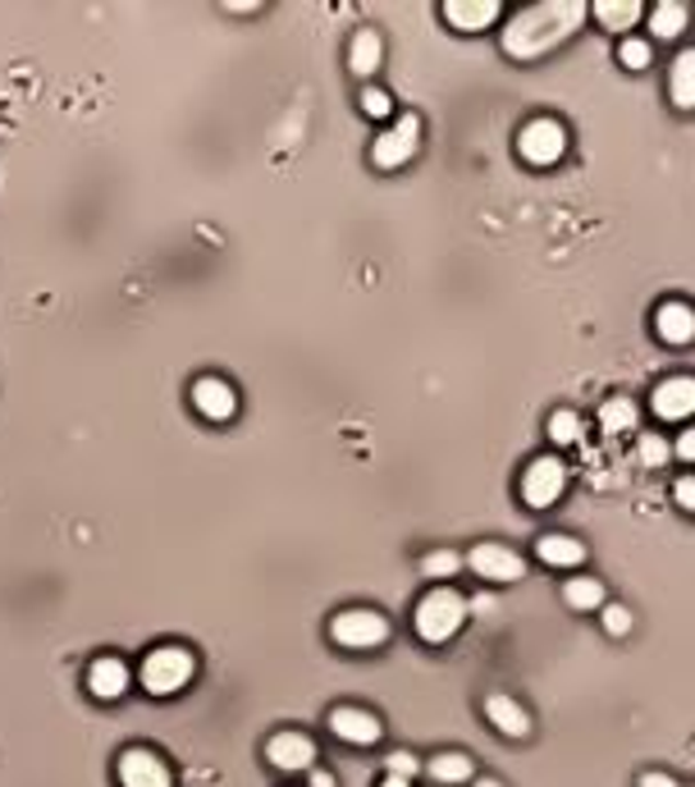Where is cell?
<instances>
[{"label": "cell", "mask_w": 695, "mask_h": 787, "mask_svg": "<svg viewBox=\"0 0 695 787\" xmlns=\"http://www.w3.org/2000/svg\"><path fill=\"white\" fill-rule=\"evenodd\" d=\"M467 614H472L467 600H462L453 587H435V591H426L417 600V614H412V623H417V637L426 646H444V641H453L457 632H462Z\"/></svg>", "instance_id": "7a4b0ae2"}, {"label": "cell", "mask_w": 695, "mask_h": 787, "mask_svg": "<svg viewBox=\"0 0 695 787\" xmlns=\"http://www.w3.org/2000/svg\"><path fill=\"white\" fill-rule=\"evenodd\" d=\"M380 787H412V783H407V778H384Z\"/></svg>", "instance_id": "74e56055"}, {"label": "cell", "mask_w": 695, "mask_h": 787, "mask_svg": "<svg viewBox=\"0 0 695 787\" xmlns=\"http://www.w3.org/2000/svg\"><path fill=\"white\" fill-rule=\"evenodd\" d=\"M549 440H554V444H577V440H581V417H577L572 408H558V413L549 417Z\"/></svg>", "instance_id": "83f0119b"}, {"label": "cell", "mask_w": 695, "mask_h": 787, "mask_svg": "<svg viewBox=\"0 0 695 787\" xmlns=\"http://www.w3.org/2000/svg\"><path fill=\"white\" fill-rule=\"evenodd\" d=\"M357 106H362L367 119H394V96L384 92V88H362V96H357Z\"/></svg>", "instance_id": "4316f807"}, {"label": "cell", "mask_w": 695, "mask_h": 787, "mask_svg": "<svg viewBox=\"0 0 695 787\" xmlns=\"http://www.w3.org/2000/svg\"><path fill=\"white\" fill-rule=\"evenodd\" d=\"M535 558L545 568H581L586 564V545L568 531H545V536L535 541Z\"/></svg>", "instance_id": "e0dca14e"}, {"label": "cell", "mask_w": 695, "mask_h": 787, "mask_svg": "<svg viewBox=\"0 0 695 787\" xmlns=\"http://www.w3.org/2000/svg\"><path fill=\"white\" fill-rule=\"evenodd\" d=\"M563 600H568V609H577V614H600V609L609 604V591H604L600 577H568Z\"/></svg>", "instance_id": "44dd1931"}, {"label": "cell", "mask_w": 695, "mask_h": 787, "mask_svg": "<svg viewBox=\"0 0 695 787\" xmlns=\"http://www.w3.org/2000/svg\"><path fill=\"white\" fill-rule=\"evenodd\" d=\"M586 5L581 0H545V5H531L503 28V56L512 60H545L549 50H558L563 42H572L586 23Z\"/></svg>", "instance_id": "6da1fadb"}, {"label": "cell", "mask_w": 695, "mask_h": 787, "mask_svg": "<svg viewBox=\"0 0 695 787\" xmlns=\"http://www.w3.org/2000/svg\"><path fill=\"white\" fill-rule=\"evenodd\" d=\"M655 335L663 344H673V348L695 344V308H691V302H682V298L663 302V308L655 312Z\"/></svg>", "instance_id": "5bb4252c"}, {"label": "cell", "mask_w": 695, "mask_h": 787, "mask_svg": "<svg viewBox=\"0 0 695 787\" xmlns=\"http://www.w3.org/2000/svg\"><path fill=\"white\" fill-rule=\"evenodd\" d=\"M476 787H503L499 778H476Z\"/></svg>", "instance_id": "f35d334b"}, {"label": "cell", "mask_w": 695, "mask_h": 787, "mask_svg": "<svg viewBox=\"0 0 695 787\" xmlns=\"http://www.w3.org/2000/svg\"><path fill=\"white\" fill-rule=\"evenodd\" d=\"M686 23H691L686 0H659V5L650 10V33L663 37V42H677L686 33Z\"/></svg>", "instance_id": "7402d4cb"}, {"label": "cell", "mask_w": 695, "mask_h": 787, "mask_svg": "<svg viewBox=\"0 0 695 787\" xmlns=\"http://www.w3.org/2000/svg\"><path fill=\"white\" fill-rule=\"evenodd\" d=\"M673 453H677V459H686V463H695V430H682V440L673 444Z\"/></svg>", "instance_id": "836d02e7"}, {"label": "cell", "mask_w": 695, "mask_h": 787, "mask_svg": "<svg viewBox=\"0 0 695 787\" xmlns=\"http://www.w3.org/2000/svg\"><path fill=\"white\" fill-rule=\"evenodd\" d=\"M119 783H124V787H174V774H170V765H165L157 751L128 747V751L119 755Z\"/></svg>", "instance_id": "9c48e42d"}, {"label": "cell", "mask_w": 695, "mask_h": 787, "mask_svg": "<svg viewBox=\"0 0 695 787\" xmlns=\"http://www.w3.org/2000/svg\"><path fill=\"white\" fill-rule=\"evenodd\" d=\"M563 490H568V467H563L554 453H540V459L526 463V472H522V499L531 504V509H554V504L563 499Z\"/></svg>", "instance_id": "52a82bcc"}, {"label": "cell", "mask_w": 695, "mask_h": 787, "mask_svg": "<svg viewBox=\"0 0 695 787\" xmlns=\"http://www.w3.org/2000/svg\"><path fill=\"white\" fill-rule=\"evenodd\" d=\"M563 151H568V129H563L558 119H531V124H522L518 157H522L526 165H535V170L558 165Z\"/></svg>", "instance_id": "8992f818"}, {"label": "cell", "mask_w": 695, "mask_h": 787, "mask_svg": "<svg viewBox=\"0 0 695 787\" xmlns=\"http://www.w3.org/2000/svg\"><path fill=\"white\" fill-rule=\"evenodd\" d=\"M329 728H334V738L348 742V747H375V742H380V732H384L371 709H357V705L329 709Z\"/></svg>", "instance_id": "4fadbf2b"}, {"label": "cell", "mask_w": 695, "mask_h": 787, "mask_svg": "<svg viewBox=\"0 0 695 787\" xmlns=\"http://www.w3.org/2000/svg\"><path fill=\"white\" fill-rule=\"evenodd\" d=\"M197 678V659L184 646H157L142 659V692L147 696H178Z\"/></svg>", "instance_id": "3957f363"}, {"label": "cell", "mask_w": 695, "mask_h": 787, "mask_svg": "<svg viewBox=\"0 0 695 787\" xmlns=\"http://www.w3.org/2000/svg\"><path fill=\"white\" fill-rule=\"evenodd\" d=\"M640 14H646V5L640 0H600L595 5V19H600V28H609V33H632L636 23H640Z\"/></svg>", "instance_id": "603a6c76"}, {"label": "cell", "mask_w": 695, "mask_h": 787, "mask_svg": "<svg viewBox=\"0 0 695 787\" xmlns=\"http://www.w3.org/2000/svg\"><path fill=\"white\" fill-rule=\"evenodd\" d=\"M128 664L119 655H101V659H92V669H88V692L96 696V701H119L124 692H128Z\"/></svg>", "instance_id": "9a60e30c"}, {"label": "cell", "mask_w": 695, "mask_h": 787, "mask_svg": "<svg viewBox=\"0 0 695 787\" xmlns=\"http://www.w3.org/2000/svg\"><path fill=\"white\" fill-rule=\"evenodd\" d=\"M673 499L695 518V476H682V481H677V486H673Z\"/></svg>", "instance_id": "d6a6232c"}, {"label": "cell", "mask_w": 695, "mask_h": 787, "mask_svg": "<svg viewBox=\"0 0 695 787\" xmlns=\"http://www.w3.org/2000/svg\"><path fill=\"white\" fill-rule=\"evenodd\" d=\"M600 618H604V632H609V637H627V632L636 627V618H632V609H627V604H604V609H600Z\"/></svg>", "instance_id": "f546056e"}, {"label": "cell", "mask_w": 695, "mask_h": 787, "mask_svg": "<svg viewBox=\"0 0 695 787\" xmlns=\"http://www.w3.org/2000/svg\"><path fill=\"white\" fill-rule=\"evenodd\" d=\"M503 14L499 0H449L444 5V19L453 23L457 33H485V28H495Z\"/></svg>", "instance_id": "2e32d148"}, {"label": "cell", "mask_w": 695, "mask_h": 787, "mask_svg": "<svg viewBox=\"0 0 695 787\" xmlns=\"http://www.w3.org/2000/svg\"><path fill=\"white\" fill-rule=\"evenodd\" d=\"M467 564H472L476 577L499 581V587H503V581H522V577H526L522 554L508 549V545H499V541H480V545L467 554Z\"/></svg>", "instance_id": "ba28073f"}, {"label": "cell", "mask_w": 695, "mask_h": 787, "mask_svg": "<svg viewBox=\"0 0 695 787\" xmlns=\"http://www.w3.org/2000/svg\"><path fill=\"white\" fill-rule=\"evenodd\" d=\"M485 719L495 724V732H503V738H512V742L526 738V732H531V715H526V709H522L518 701H512L508 692L485 696Z\"/></svg>", "instance_id": "ac0fdd59"}, {"label": "cell", "mask_w": 695, "mask_h": 787, "mask_svg": "<svg viewBox=\"0 0 695 787\" xmlns=\"http://www.w3.org/2000/svg\"><path fill=\"white\" fill-rule=\"evenodd\" d=\"M430 778L435 783H444V787H453V783H467V778H476V765H472V755H462V751H440L430 760Z\"/></svg>", "instance_id": "cb8c5ba5"}, {"label": "cell", "mask_w": 695, "mask_h": 787, "mask_svg": "<svg viewBox=\"0 0 695 787\" xmlns=\"http://www.w3.org/2000/svg\"><path fill=\"white\" fill-rule=\"evenodd\" d=\"M617 60H623L627 69H650V42H640V37H623V46H617Z\"/></svg>", "instance_id": "4dcf8cb0"}, {"label": "cell", "mask_w": 695, "mask_h": 787, "mask_svg": "<svg viewBox=\"0 0 695 787\" xmlns=\"http://www.w3.org/2000/svg\"><path fill=\"white\" fill-rule=\"evenodd\" d=\"M417 151H421V115L403 111L390 119V129L371 142V165L375 170H403Z\"/></svg>", "instance_id": "277c9868"}, {"label": "cell", "mask_w": 695, "mask_h": 787, "mask_svg": "<svg viewBox=\"0 0 695 787\" xmlns=\"http://www.w3.org/2000/svg\"><path fill=\"white\" fill-rule=\"evenodd\" d=\"M462 564H467V558H462L457 549H430V554L421 558V572H426V577H453Z\"/></svg>", "instance_id": "f1b7e54d"}, {"label": "cell", "mask_w": 695, "mask_h": 787, "mask_svg": "<svg viewBox=\"0 0 695 787\" xmlns=\"http://www.w3.org/2000/svg\"><path fill=\"white\" fill-rule=\"evenodd\" d=\"M668 96L677 111H695V46H686L668 69Z\"/></svg>", "instance_id": "ffe728a7"}, {"label": "cell", "mask_w": 695, "mask_h": 787, "mask_svg": "<svg viewBox=\"0 0 695 787\" xmlns=\"http://www.w3.org/2000/svg\"><path fill=\"white\" fill-rule=\"evenodd\" d=\"M640 787H682L673 774H659V769H650V774H640Z\"/></svg>", "instance_id": "e575fe53"}, {"label": "cell", "mask_w": 695, "mask_h": 787, "mask_svg": "<svg viewBox=\"0 0 695 787\" xmlns=\"http://www.w3.org/2000/svg\"><path fill=\"white\" fill-rule=\"evenodd\" d=\"M636 403L627 398V394H617V398H609L604 408H600V430L604 436H623V430H636Z\"/></svg>", "instance_id": "d4e9b609"}, {"label": "cell", "mask_w": 695, "mask_h": 787, "mask_svg": "<svg viewBox=\"0 0 695 787\" xmlns=\"http://www.w3.org/2000/svg\"><path fill=\"white\" fill-rule=\"evenodd\" d=\"M193 408L206 421H229L239 413V390L220 375H201V380H193Z\"/></svg>", "instance_id": "8fae6325"}, {"label": "cell", "mask_w": 695, "mask_h": 787, "mask_svg": "<svg viewBox=\"0 0 695 787\" xmlns=\"http://www.w3.org/2000/svg\"><path fill=\"white\" fill-rule=\"evenodd\" d=\"M467 609H476V614H495V595H476V600H467Z\"/></svg>", "instance_id": "d590c367"}, {"label": "cell", "mask_w": 695, "mask_h": 787, "mask_svg": "<svg viewBox=\"0 0 695 787\" xmlns=\"http://www.w3.org/2000/svg\"><path fill=\"white\" fill-rule=\"evenodd\" d=\"M329 637L344 650H375L390 641V618L380 609H344L329 618Z\"/></svg>", "instance_id": "5b68a950"}, {"label": "cell", "mask_w": 695, "mask_h": 787, "mask_svg": "<svg viewBox=\"0 0 695 787\" xmlns=\"http://www.w3.org/2000/svg\"><path fill=\"white\" fill-rule=\"evenodd\" d=\"M650 408L659 421H686L695 417V375H668L663 385L655 390Z\"/></svg>", "instance_id": "7c38bea8"}, {"label": "cell", "mask_w": 695, "mask_h": 787, "mask_svg": "<svg viewBox=\"0 0 695 787\" xmlns=\"http://www.w3.org/2000/svg\"><path fill=\"white\" fill-rule=\"evenodd\" d=\"M266 760L285 774H312L316 769V742L306 732H275L266 742Z\"/></svg>", "instance_id": "30bf717a"}, {"label": "cell", "mask_w": 695, "mask_h": 787, "mask_svg": "<svg viewBox=\"0 0 695 787\" xmlns=\"http://www.w3.org/2000/svg\"><path fill=\"white\" fill-rule=\"evenodd\" d=\"M384 765H390V778H407L412 783V778H417V769H421V760L412 755V751H394Z\"/></svg>", "instance_id": "1f68e13d"}, {"label": "cell", "mask_w": 695, "mask_h": 787, "mask_svg": "<svg viewBox=\"0 0 695 787\" xmlns=\"http://www.w3.org/2000/svg\"><path fill=\"white\" fill-rule=\"evenodd\" d=\"M348 65H352L357 79H371V73L384 65V42H380L375 28H357V33H352V42H348Z\"/></svg>", "instance_id": "d6986e66"}, {"label": "cell", "mask_w": 695, "mask_h": 787, "mask_svg": "<svg viewBox=\"0 0 695 787\" xmlns=\"http://www.w3.org/2000/svg\"><path fill=\"white\" fill-rule=\"evenodd\" d=\"M636 459H640V467H663L668 459H673V444H668L663 436H655V430H646V436L636 440Z\"/></svg>", "instance_id": "484cf974"}, {"label": "cell", "mask_w": 695, "mask_h": 787, "mask_svg": "<svg viewBox=\"0 0 695 787\" xmlns=\"http://www.w3.org/2000/svg\"><path fill=\"white\" fill-rule=\"evenodd\" d=\"M312 787H334V774H325V769H312Z\"/></svg>", "instance_id": "8d00e7d4"}]
</instances>
